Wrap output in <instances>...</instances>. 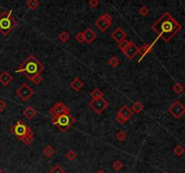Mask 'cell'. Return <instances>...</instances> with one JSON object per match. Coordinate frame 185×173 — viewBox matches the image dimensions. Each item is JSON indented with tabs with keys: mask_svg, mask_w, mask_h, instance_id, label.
I'll use <instances>...</instances> for the list:
<instances>
[{
	"mask_svg": "<svg viewBox=\"0 0 185 173\" xmlns=\"http://www.w3.org/2000/svg\"><path fill=\"white\" fill-rule=\"evenodd\" d=\"M182 24L168 12L164 13L152 25L153 31L155 32L158 34V37L163 39L165 42H169L182 30Z\"/></svg>",
	"mask_w": 185,
	"mask_h": 173,
	"instance_id": "1",
	"label": "cell"
},
{
	"mask_svg": "<svg viewBox=\"0 0 185 173\" xmlns=\"http://www.w3.org/2000/svg\"><path fill=\"white\" fill-rule=\"evenodd\" d=\"M43 70L44 66L37 59V58L33 54H30L18 66L16 72L23 73L25 77H28L29 80H31L32 77L41 74Z\"/></svg>",
	"mask_w": 185,
	"mask_h": 173,
	"instance_id": "2",
	"label": "cell"
},
{
	"mask_svg": "<svg viewBox=\"0 0 185 173\" xmlns=\"http://www.w3.org/2000/svg\"><path fill=\"white\" fill-rule=\"evenodd\" d=\"M17 25V22L12 16V10L4 11L0 14V33L6 36Z\"/></svg>",
	"mask_w": 185,
	"mask_h": 173,
	"instance_id": "3",
	"label": "cell"
},
{
	"mask_svg": "<svg viewBox=\"0 0 185 173\" xmlns=\"http://www.w3.org/2000/svg\"><path fill=\"white\" fill-rule=\"evenodd\" d=\"M75 118L71 114H65L56 118H52V123L56 125L62 133H65L75 123Z\"/></svg>",
	"mask_w": 185,
	"mask_h": 173,
	"instance_id": "4",
	"label": "cell"
},
{
	"mask_svg": "<svg viewBox=\"0 0 185 173\" xmlns=\"http://www.w3.org/2000/svg\"><path fill=\"white\" fill-rule=\"evenodd\" d=\"M31 128L23 120H18L10 129L11 133L16 135L18 140H21L24 135L28 134Z\"/></svg>",
	"mask_w": 185,
	"mask_h": 173,
	"instance_id": "5",
	"label": "cell"
},
{
	"mask_svg": "<svg viewBox=\"0 0 185 173\" xmlns=\"http://www.w3.org/2000/svg\"><path fill=\"white\" fill-rule=\"evenodd\" d=\"M89 106L98 115H100L108 107L109 103L107 99H105L104 97H101L99 99H92L91 101H89Z\"/></svg>",
	"mask_w": 185,
	"mask_h": 173,
	"instance_id": "6",
	"label": "cell"
},
{
	"mask_svg": "<svg viewBox=\"0 0 185 173\" xmlns=\"http://www.w3.org/2000/svg\"><path fill=\"white\" fill-rule=\"evenodd\" d=\"M49 113L53 115V117L56 118L60 115L71 114V110L63 102H57L50 108Z\"/></svg>",
	"mask_w": 185,
	"mask_h": 173,
	"instance_id": "7",
	"label": "cell"
},
{
	"mask_svg": "<svg viewBox=\"0 0 185 173\" xmlns=\"http://www.w3.org/2000/svg\"><path fill=\"white\" fill-rule=\"evenodd\" d=\"M133 114H134V112L132 111V109L128 106L124 105L123 106L119 109V111L118 112V114H117L116 121L118 124H123L127 120H129L133 116Z\"/></svg>",
	"mask_w": 185,
	"mask_h": 173,
	"instance_id": "8",
	"label": "cell"
},
{
	"mask_svg": "<svg viewBox=\"0 0 185 173\" xmlns=\"http://www.w3.org/2000/svg\"><path fill=\"white\" fill-rule=\"evenodd\" d=\"M168 111L175 119H179L185 114V106L180 101L176 100L168 107Z\"/></svg>",
	"mask_w": 185,
	"mask_h": 173,
	"instance_id": "9",
	"label": "cell"
},
{
	"mask_svg": "<svg viewBox=\"0 0 185 173\" xmlns=\"http://www.w3.org/2000/svg\"><path fill=\"white\" fill-rule=\"evenodd\" d=\"M16 93L24 102H26L30 97H32V96L34 94V91L26 83H23L19 87V88L16 89Z\"/></svg>",
	"mask_w": 185,
	"mask_h": 173,
	"instance_id": "10",
	"label": "cell"
},
{
	"mask_svg": "<svg viewBox=\"0 0 185 173\" xmlns=\"http://www.w3.org/2000/svg\"><path fill=\"white\" fill-rule=\"evenodd\" d=\"M125 55L126 56V58L128 59H133L134 58L136 57L138 53H139V47L132 41H129V45L128 47L125 50L124 52Z\"/></svg>",
	"mask_w": 185,
	"mask_h": 173,
	"instance_id": "11",
	"label": "cell"
},
{
	"mask_svg": "<svg viewBox=\"0 0 185 173\" xmlns=\"http://www.w3.org/2000/svg\"><path fill=\"white\" fill-rule=\"evenodd\" d=\"M95 25H96V27H97L100 32L104 33V32H106V31L112 25V22L107 20L106 18H104L102 16H100L99 17V19L95 22Z\"/></svg>",
	"mask_w": 185,
	"mask_h": 173,
	"instance_id": "12",
	"label": "cell"
},
{
	"mask_svg": "<svg viewBox=\"0 0 185 173\" xmlns=\"http://www.w3.org/2000/svg\"><path fill=\"white\" fill-rule=\"evenodd\" d=\"M111 38L115 40L118 43L121 42L125 39H126V33L123 30V28L121 27H118L114 32L111 33L110 34Z\"/></svg>",
	"mask_w": 185,
	"mask_h": 173,
	"instance_id": "13",
	"label": "cell"
},
{
	"mask_svg": "<svg viewBox=\"0 0 185 173\" xmlns=\"http://www.w3.org/2000/svg\"><path fill=\"white\" fill-rule=\"evenodd\" d=\"M158 38H159V37H157V39H156L154 42L144 44L142 47L139 48V54L141 55V59H144V58L145 57V55H147L148 53H150V52L153 51V49H154V42L158 40Z\"/></svg>",
	"mask_w": 185,
	"mask_h": 173,
	"instance_id": "14",
	"label": "cell"
},
{
	"mask_svg": "<svg viewBox=\"0 0 185 173\" xmlns=\"http://www.w3.org/2000/svg\"><path fill=\"white\" fill-rule=\"evenodd\" d=\"M83 35H84V40L88 44L92 43V41L97 38V34L91 29V28H87L84 32H83Z\"/></svg>",
	"mask_w": 185,
	"mask_h": 173,
	"instance_id": "15",
	"label": "cell"
},
{
	"mask_svg": "<svg viewBox=\"0 0 185 173\" xmlns=\"http://www.w3.org/2000/svg\"><path fill=\"white\" fill-rule=\"evenodd\" d=\"M11 81H13V77L7 70H4L0 73V83L3 86H7Z\"/></svg>",
	"mask_w": 185,
	"mask_h": 173,
	"instance_id": "16",
	"label": "cell"
},
{
	"mask_svg": "<svg viewBox=\"0 0 185 173\" xmlns=\"http://www.w3.org/2000/svg\"><path fill=\"white\" fill-rule=\"evenodd\" d=\"M70 87L71 88H72L74 91H80L84 87V83L82 81V79L80 77H75L74 79H72V81L70 83Z\"/></svg>",
	"mask_w": 185,
	"mask_h": 173,
	"instance_id": "17",
	"label": "cell"
},
{
	"mask_svg": "<svg viewBox=\"0 0 185 173\" xmlns=\"http://www.w3.org/2000/svg\"><path fill=\"white\" fill-rule=\"evenodd\" d=\"M23 115H24L25 118H27L28 120H31L36 115V111L33 106H26L24 108V110L23 111Z\"/></svg>",
	"mask_w": 185,
	"mask_h": 173,
	"instance_id": "18",
	"label": "cell"
},
{
	"mask_svg": "<svg viewBox=\"0 0 185 173\" xmlns=\"http://www.w3.org/2000/svg\"><path fill=\"white\" fill-rule=\"evenodd\" d=\"M34 133H33V131L32 130H30L29 131V133L28 134H26V135H24L22 139H21L20 141L21 142H23L26 146H28V145H30L32 142H33V141H34Z\"/></svg>",
	"mask_w": 185,
	"mask_h": 173,
	"instance_id": "19",
	"label": "cell"
},
{
	"mask_svg": "<svg viewBox=\"0 0 185 173\" xmlns=\"http://www.w3.org/2000/svg\"><path fill=\"white\" fill-rule=\"evenodd\" d=\"M42 153L43 154L47 157V158H52V157H53L55 153H56V152H55V150H54V148L52 146V145H46L44 148H43V150H42Z\"/></svg>",
	"mask_w": 185,
	"mask_h": 173,
	"instance_id": "20",
	"label": "cell"
},
{
	"mask_svg": "<svg viewBox=\"0 0 185 173\" xmlns=\"http://www.w3.org/2000/svg\"><path fill=\"white\" fill-rule=\"evenodd\" d=\"M131 109L133 112H135L136 114H140L144 110V105L140 101H136L132 104Z\"/></svg>",
	"mask_w": 185,
	"mask_h": 173,
	"instance_id": "21",
	"label": "cell"
},
{
	"mask_svg": "<svg viewBox=\"0 0 185 173\" xmlns=\"http://www.w3.org/2000/svg\"><path fill=\"white\" fill-rule=\"evenodd\" d=\"M26 6L31 10H35L40 6V3L37 0H28L26 2Z\"/></svg>",
	"mask_w": 185,
	"mask_h": 173,
	"instance_id": "22",
	"label": "cell"
},
{
	"mask_svg": "<svg viewBox=\"0 0 185 173\" xmlns=\"http://www.w3.org/2000/svg\"><path fill=\"white\" fill-rule=\"evenodd\" d=\"M104 96L103 92L98 88H94L91 92H90V96L92 99H99V98H101Z\"/></svg>",
	"mask_w": 185,
	"mask_h": 173,
	"instance_id": "23",
	"label": "cell"
},
{
	"mask_svg": "<svg viewBox=\"0 0 185 173\" xmlns=\"http://www.w3.org/2000/svg\"><path fill=\"white\" fill-rule=\"evenodd\" d=\"M172 90L175 94H181L183 90H184V87L182 83L180 82H176L173 87H172Z\"/></svg>",
	"mask_w": 185,
	"mask_h": 173,
	"instance_id": "24",
	"label": "cell"
},
{
	"mask_svg": "<svg viewBox=\"0 0 185 173\" xmlns=\"http://www.w3.org/2000/svg\"><path fill=\"white\" fill-rule=\"evenodd\" d=\"M107 62H108V64L112 67V68H117L118 65H119V59H118V58L116 57V56H113V57H111L108 60H107Z\"/></svg>",
	"mask_w": 185,
	"mask_h": 173,
	"instance_id": "25",
	"label": "cell"
},
{
	"mask_svg": "<svg viewBox=\"0 0 185 173\" xmlns=\"http://www.w3.org/2000/svg\"><path fill=\"white\" fill-rule=\"evenodd\" d=\"M58 38L62 42H67L70 39V34L67 31H62V33L58 35Z\"/></svg>",
	"mask_w": 185,
	"mask_h": 173,
	"instance_id": "26",
	"label": "cell"
},
{
	"mask_svg": "<svg viewBox=\"0 0 185 173\" xmlns=\"http://www.w3.org/2000/svg\"><path fill=\"white\" fill-rule=\"evenodd\" d=\"M112 168L115 170V171H121L122 169L124 168V164L120 161V160H115L114 162H113V164H112Z\"/></svg>",
	"mask_w": 185,
	"mask_h": 173,
	"instance_id": "27",
	"label": "cell"
},
{
	"mask_svg": "<svg viewBox=\"0 0 185 173\" xmlns=\"http://www.w3.org/2000/svg\"><path fill=\"white\" fill-rule=\"evenodd\" d=\"M65 157H66L69 160L72 161V160H74L77 158V153H76L73 150H69V151L67 152V153L65 154Z\"/></svg>",
	"mask_w": 185,
	"mask_h": 173,
	"instance_id": "28",
	"label": "cell"
},
{
	"mask_svg": "<svg viewBox=\"0 0 185 173\" xmlns=\"http://www.w3.org/2000/svg\"><path fill=\"white\" fill-rule=\"evenodd\" d=\"M126 137H127L126 134H125L124 131H122V130H120V131L117 134V135H116L117 140H118V142H123L124 141H125Z\"/></svg>",
	"mask_w": 185,
	"mask_h": 173,
	"instance_id": "29",
	"label": "cell"
},
{
	"mask_svg": "<svg viewBox=\"0 0 185 173\" xmlns=\"http://www.w3.org/2000/svg\"><path fill=\"white\" fill-rule=\"evenodd\" d=\"M50 173H65V171L62 169L60 164H56L51 169Z\"/></svg>",
	"mask_w": 185,
	"mask_h": 173,
	"instance_id": "30",
	"label": "cell"
},
{
	"mask_svg": "<svg viewBox=\"0 0 185 173\" xmlns=\"http://www.w3.org/2000/svg\"><path fill=\"white\" fill-rule=\"evenodd\" d=\"M173 153H174L175 155H177L178 157H181V156H183V154L184 153V149H183V146L177 145V146H175V148L173 149Z\"/></svg>",
	"mask_w": 185,
	"mask_h": 173,
	"instance_id": "31",
	"label": "cell"
},
{
	"mask_svg": "<svg viewBox=\"0 0 185 173\" xmlns=\"http://www.w3.org/2000/svg\"><path fill=\"white\" fill-rule=\"evenodd\" d=\"M129 41H128V40H126V39H125L124 41H122L121 42H119L118 43V48L122 51V52H125V50L128 47V45H129Z\"/></svg>",
	"mask_w": 185,
	"mask_h": 173,
	"instance_id": "32",
	"label": "cell"
},
{
	"mask_svg": "<svg viewBox=\"0 0 185 173\" xmlns=\"http://www.w3.org/2000/svg\"><path fill=\"white\" fill-rule=\"evenodd\" d=\"M149 12H150V10H149V8L146 6V5H142L141 7H140V9H139V14L142 16H146L148 14H149Z\"/></svg>",
	"mask_w": 185,
	"mask_h": 173,
	"instance_id": "33",
	"label": "cell"
},
{
	"mask_svg": "<svg viewBox=\"0 0 185 173\" xmlns=\"http://www.w3.org/2000/svg\"><path fill=\"white\" fill-rule=\"evenodd\" d=\"M30 81H32L35 85H39V84H41L42 82V77L41 74H38V75L34 76V77H32Z\"/></svg>",
	"mask_w": 185,
	"mask_h": 173,
	"instance_id": "34",
	"label": "cell"
},
{
	"mask_svg": "<svg viewBox=\"0 0 185 173\" xmlns=\"http://www.w3.org/2000/svg\"><path fill=\"white\" fill-rule=\"evenodd\" d=\"M74 39H75L78 42H80V43H82V42L85 41V40H84V35H83L82 32H79V33L74 36Z\"/></svg>",
	"mask_w": 185,
	"mask_h": 173,
	"instance_id": "35",
	"label": "cell"
},
{
	"mask_svg": "<svg viewBox=\"0 0 185 173\" xmlns=\"http://www.w3.org/2000/svg\"><path fill=\"white\" fill-rule=\"evenodd\" d=\"M100 4V2L99 0H89V5L91 8L97 7Z\"/></svg>",
	"mask_w": 185,
	"mask_h": 173,
	"instance_id": "36",
	"label": "cell"
},
{
	"mask_svg": "<svg viewBox=\"0 0 185 173\" xmlns=\"http://www.w3.org/2000/svg\"><path fill=\"white\" fill-rule=\"evenodd\" d=\"M6 106H7V104L5 103V101L3 99H0V112H3L6 108Z\"/></svg>",
	"mask_w": 185,
	"mask_h": 173,
	"instance_id": "37",
	"label": "cell"
},
{
	"mask_svg": "<svg viewBox=\"0 0 185 173\" xmlns=\"http://www.w3.org/2000/svg\"><path fill=\"white\" fill-rule=\"evenodd\" d=\"M104 18H106L107 20H108V21H110V22H112V16L109 15V14H107V13H105V14H103L101 15Z\"/></svg>",
	"mask_w": 185,
	"mask_h": 173,
	"instance_id": "38",
	"label": "cell"
},
{
	"mask_svg": "<svg viewBox=\"0 0 185 173\" xmlns=\"http://www.w3.org/2000/svg\"><path fill=\"white\" fill-rule=\"evenodd\" d=\"M96 173H107L105 171H103V170H100V171H98Z\"/></svg>",
	"mask_w": 185,
	"mask_h": 173,
	"instance_id": "39",
	"label": "cell"
},
{
	"mask_svg": "<svg viewBox=\"0 0 185 173\" xmlns=\"http://www.w3.org/2000/svg\"><path fill=\"white\" fill-rule=\"evenodd\" d=\"M0 173H2V170H1V168H0Z\"/></svg>",
	"mask_w": 185,
	"mask_h": 173,
	"instance_id": "40",
	"label": "cell"
},
{
	"mask_svg": "<svg viewBox=\"0 0 185 173\" xmlns=\"http://www.w3.org/2000/svg\"><path fill=\"white\" fill-rule=\"evenodd\" d=\"M164 173H167V172H164Z\"/></svg>",
	"mask_w": 185,
	"mask_h": 173,
	"instance_id": "41",
	"label": "cell"
},
{
	"mask_svg": "<svg viewBox=\"0 0 185 173\" xmlns=\"http://www.w3.org/2000/svg\"><path fill=\"white\" fill-rule=\"evenodd\" d=\"M0 150H1V149H0Z\"/></svg>",
	"mask_w": 185,
	"mask_h": 173,
	"instance_id": "42",
	"label": "cell"
}]
</instances>
